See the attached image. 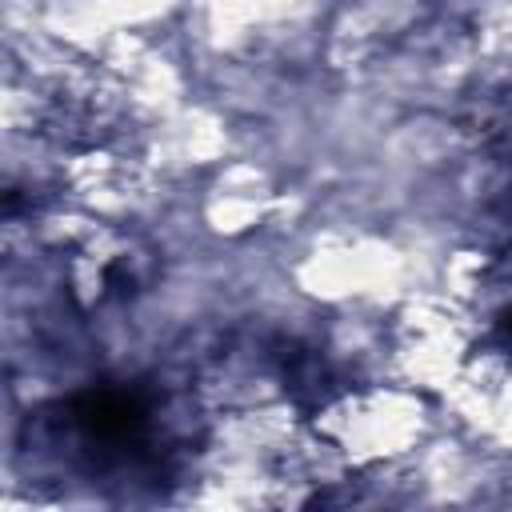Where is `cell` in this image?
I'll return each instance as SVG.
<instances>
[{"mask_svg":"<svg viewBox=\"0 0 512 512\" xmlns=\"http://www.w3.org/2000/svg\"><path fill=\"white\" fill-rule=\"evenodd\" d=\"M492 340H496V348H500V352H508V356H512V308H508V312L496 320Z\"/></svg>","mask_w":512,"mask_h":512,"instance_id":"7a4b0ae2","label":"cell"},{"mask_svg":"<svg viewBox=\"0 0 512 512\" xmlns=\"http://www.w3.org/2000/svg\"><path fill=\"white\" fill-rule=\"evenodd\" d=\"M284 392H292V400L300 408L328 404V396L336 392V380H332L328 364L320 360V352L296 348V344L284 352Z\"/></svg>","mask_w":512,"mask_h":512,"instance_id":"6da1fadb","label":"cell"}]
</instances>
